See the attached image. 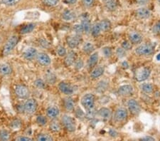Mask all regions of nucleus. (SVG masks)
<instances>
[{"mask_svg": "<svg viewBox=\"0 0 160 141\" xmlns=\"http://www.w3.org/2000/svg\"><path fill=\"white\" fill-rule=\"evenodd\" d=\"M19 37L17 35H13L7 40L3 48V55L7 56L12 52L19 43Z\"/></svg>", "mask_w": 160, "mask_h": 141, "instance_id": "nucleus-1", "label": "nucleus"}, {"mask_svg": "<svg viewBox=\"0 0 160 141\" xmlns=\"http://www.w3.org/2000/svg\"><path fill=\"white\" fill-rule=\"evenodd\" d=\"M95 99V96L92 93H87L82 97L81 105L88 112L91 111L94 108Z\"/></svg>", "mask_w": 160, "mask_h": 141, "instance_id": "nucleus-2", "label": "nucleus"}, {"mask_svg": "<svg viewBox=\"0 0 160 141\" xmlns=\"http://www.w3.org/2000/svg\"><path fill=\"white\" fill-rule=\"evenodd\" d=\"M151 74L150 68L145 66L138 68L135 72V78L139 82H142L148 79Z\"/></svg>", "mask_w": 160, "mask_h": 141, "instance_id": "nucleus-3", "label": "nucleus"}, {"mask_svg": "<svg viewBox=\"0 0 160 141\" xmlns=\"http://www.w3.org/2000/svg\"><path fill=\"white\" fill-rule=\"evenodd\" d=\"M135 53L139 56H150L154 53V47L151 43H144L136 48Z\"/></svg>", "mask_w": 160, "mask_h": 141, "instance_id": "nucleus-4", "label": "nucleus"}, {"mask_svg": "<svg viewBox=\"0 0 160 141\" xmlns=\"http://www.w3.org/2000/svg\"><path fill=\"white\" fill-rule=\"evenodd\" d=\"M62 124L68 132H74L76 129V120L68 115H64L61 118Z\"/></svg>", "mask_w": 160, "mask_h": 141, "instance_id": "nucleus-5", "label": "nucleus"}, {"mask_svg": "<svg viewBox=\"0 0 160 141\" xmlns=\"http://www.w3.org/2000/svg\"><path fill=\"white\" fill-rule=\"evenodd\" d=\"M15 95L20 99H27L30 96V91L27 86L19 84L14 89Z\"/></svg>", "mask_w": 160, "mask_h": 141, "instance_id": "nucleus-6", "label": "nucleus"}, {"mask_svg": "<svg viewBox=\"0 0 160 141\" xmlns=\"http://www.w3.org/2000/svg\"><path fill=\"white\" fill-rule=\"evenodd\" d=\"M37 102L33 98L27 99V101L25 102V103L24 105V111L28 114L34 113L37 111Z\"/></svg>", "mask_w": 160, "mask_h": 141, "instance_id": "nucleus-7", "label": "nucleus"}, {"mask_svg": "<svg viewBox=\"0 0 160 141\" xmlns=\"http://www.w3.org/2000/svg\"><path fill=\"white\" fill-rule=\"evenodd\" d=\"M128 108L129 111L132 114L138 115L141 112V107L138 101H137L135 99L131 98L128 101Z\"/></svg>", "mask_w": 160, "mask_h": 141, "instance_id": "nucleus-8", "label": "nucleus"}, {"mask_svg": "<svg viewBox=\"0 0 160 141\" xmlns=\"http://www.w3.org/2000/svg\"><path fill=\"white\" fill-rule=\"evenodd\" d=\"M82 38L81 35L79 34H75V35H71L68 36L66 38V42L68 47L71 48H75L78 47L80 43L81 42Z\"/></svg>", "mask_w": 160, "mask_h": 141, "instance_id": "nucleus-9", "label": "nucleus"}, {"mask_svg": "<svg viewBox=\"0 0 160 141\" xmlns=\"http://www.w3.org/2000/svg\"><path fill=\"white\" fill-rule=\"evenodd\" d=\"M128 113L125 108H119L115 112L114 118L117 122H123L128 118Z\"/></svg>", "mask_w": 160, "mask_h": 141, "instance_id": "nucleus-10", "label": "nucleus"}, {"mask_svg": "<svg viewBox=\"0 0 160 141\" xmlns=\"http://www.w3.org/2000/svg\"><path fill=\"white\" fill-rule=\"evenodd\" d=\"M37 58V61L38 64H40L41 66H46L50 65L51 63V59L50 56H48L47 53L40 52L37 53V55L36 56Z\"/></svg>", "mask_w": 160, "mask_h": 141, "instance_id": "nucleus-11", "label": "nucleus"}, {"mask_svg": "<svg viewBox=\"0 0 160 141\" xmlns=\"http://www.w3.org/2000/svg\"><path fill=\"white\" fill-rule=\"evenodd\" d=\"M58 89L61 93L66 95H71L74 92V88L72 86L71 84H69L66 82L62 81L58 84Z\"/></svg>", "mask_w": 160, "mask_h": 141, "instance_id": "nucleus-12", "label": "nucleus"}, {"mask_svg": "<svg viewBox=\"0 0 160 141\" xmlns=\"http://www.w3.org/2000/svg\"><path fill=\"white\" fill-rule=\"evenodd\" d=\"M118 94L120 96L122 97H128L131 96L133 93V87L129 84L121 86L118 91Z\"/></svg>", "mask_w": 160, "mask_h": 141, "instance_id": "nucleus-13", "label": "nucleus"}, {"mask_svg": "<svg viewBox=\"0 0 160 141\" xmlns=\"http://www.w3.org/2000/svg\"><path fill=\"white\" fill-rule=\"evenodd\" d=\"M60 114L58 108L55 106H51L46 109V116L51 120H55Z\"/></svg>", "mask_w": 160, "mask_h": 141, "instance_id": "nucleus-14", "label": "nucleus"}, {"mask_svg": "<svg viewBox=\"0 0 160 141\" xmlns=\"http://www.w3.org/2000/svg\"><path fill=\"white\" fill-rule=\"evenodd\" d=\"M76 53L73 51H70L65 56V59H64V64L66 66H71L74 64L75 61H76Z\"/></svg>", "mask_w": 160, "mask_h": 141, "instance_id": "nucleus-15", "label": "nucleus"}, {"mask_svg": "<svg viewBox=\"0 0 160 141\" xmlns=\"http://www.w3.org/2000/svg\"><path fill=\"white\" fill-rule=\"evenodd\" d=\"M129 40L132 43V44H140L142 42V37L139 32H132L128 36Z\"/></svg>", "mask_w": 160, "mask_h": 141, "instance_id": "nucleus-16", "label": "nucleus"}, {"mask_svg": "<svg viewBox=\"0 0 160 141\" xmlns=\"http://www.w3.org/2000/svg\"><path fill=\"white\" fill-rule=\"evenodd\" d=\"M37 55V50L33 47L27 48L23 53V56L26 60L32 61Z\"/></svg>", "mask_w": 160, "mask_h": 141, "instance_id": "nucleus-17", "label": "nucleus"}, {"mask_svg": "<svg viewBox=\"0 0 160 141\" xmlns=\"http://www.w3.org/2000/svg\"><path fill=\"white\" fill-rule=\"evenodd\" d=\"M98 53L97 52H95L90 55L88 61V68L90 69L94 68L96 66L98 62Z\"/></svg>", "mask_w": 160, "mask_h": 141, "instance_id": "nucleus-18", "label": "nucleus"}, {"mask_svg": "<svg viewBox=\"0 0 160 141\" xmlns=\"http://www.w3.org/2000/svg\"><path fill=\"white\" fill-rule=\"evenodd\" d=\"M98 113L99 116L104 120H109L111 118V115H112V113H111L110 110L105 107L101 108Z\"/></svg>", "mask_w": 160, "mask_h": 141, "instance_id": "nucleus-19", "label": "nucleus"}, {"mask_svg": "<svg viewBox=\"0 0 160 141\" xmlns=\"http://www.w3.org/2000/svg\"><path fill=\"white\" fill-rule=\"evenodd\" d=\"M137 16L142 19H148L150 17L151 12L148 9L146 8H140L136 11Z\"/></svg>", "mask_w": 160, "mask_h": 141, "instance_id": "nucleus-20", "label": "nucleus"}, {"mask_svg": "<svg viewBox=\"0 0 160 141\" xmlns=\"http://www.w3.org/2000/svg\"><path fill=\"white\" fill-rule=\"evenodd\" d=\"M63 106L66 111H73L75 108V103L71 97H66L63 99Z\"/></svg>", "mask_w": 160, "mask_h": 141, "instance_id": "nucleus-21", "label": "nucleus"}, {"mask_svg": "<svg viewBox=\"0 0 160 141\" xmlns=\"http://www.w3.org/2000/svg\"><path fill=\"white\" fill-rule=\"evenodd\" d=\"M12 73L11 66L7 63L0 64V74L2 76H9Z\"/></svg>", "mask_w": 160, "mask_h": 141, "instance_id": "nucleus-22", "label": "nucleus"}, {"mask_svg": "<svg viewBox=\"0 0 160 141\" xmlns=\"http://www.w3.org/2000/svg\"><path fill=\"white\" fill-rule=\"evenodd\" d=\"M62 17L66 22H71L75 19L76 15L70 9H65L62 14Z\"/></svg>", "mask_w": 160, "mask_h": 141, "instance_id": "nucleus-23", "label": "nucleus"}, {"mask_svg": "<svg viewBox=\"0 0 160 141\" xmlns=\"http://www.w3.org/2000/svg\"><path fill=\"white\" fill-rule=\"evenodd\" d=\"M105 68L102 66H98V67L95 68L92 71L91 73H90V77L92 79H95L99 78L100 76H101L103 73H104Z\"/></svg>", "mask_w": 160, "mask_h": 141, "instance_id": "nucleus-24", "label": "nucleus"}, {"mask_svg": "<svg viewBox=\"0 0 160 141\" xmlns=\"http://www.w3.org/2000/svg\"><path fill=\"white\" fill-rule=\"evenodd\" d=\"M35 24L33 23H29V24H27L24 26H23L22 29H20V34H29V33L32 32L33 29H35Z\"/></svg>", "mask_w": 160, "mask_h": 141, "instance_id": "nucleus-25", "label": "nucleus"}, {"mask_svg": "<svg viewBox=\"0 0 160 141\" xmlns=\"http://www.w3.org/2000/svg\"><path fill=\"white\" fill-rule=\"evenodd\" d=\"M104 4L105 8L110 12L115 11L118 7V3L116 0H105Z\"/></svg>", "mask_w": 160, "mask_h": 141, "instance_id": "nucleus-26", "label": "nucleus"}, {"mask_svg": "<svg viewBox=\"0 0 160 141\" xmlns=\"http://www.w3.org/2000/svg\"><path fill=\"white\" fill-rule=\"evenodd\" d=\"M90 32H91V34L93 37H98V36L101 34L102 29H101V26L100 24V22L95 23V24H94L92 26Z\"/></svg>", "mask_w": 160, "mask_h": 141, "instance_id": "nucleus-27", "label": "nucleus"}, {"mask_svg": "<svg viewBox=\"0 0 160 141\" xmlns=\"http://www.w3.org/2000/svg\"><path fill=\"white\" fill-rule=\"evenodd\" d=\"M81 24L82 25L84 32L86 33V34H89L90 31H91V24H90V20L86 18V19L82 20Z\"/></svg>", "mask_w": 160, "mask_h": 141, "instance_id": "nucleus-28", "label": "nucleus"}, {"mask_svg": "<svg viewBox=\"0 0 160 141\" xmlns=\"http://www.w3.org/2000/svg\"><path fill=\"white\" fill-rule=\"evenodd\" d=\"M46 81L49 84H54L56 81V76L52 71H47L45 74Z\"/></svg>", "mask_w": 160, "mask_h": 141, "instance_id": "nucleus-29", "label": "nucleus"}, {"mask_svg": "<svg viewBox=\"0 0 160 141\" xmlns=\"http://www.w3.org/2000/svg\"><path fill=\"white\" fill-rule=\"evenodd\" d=\"M140 89L145 93H151L154 91V86L151 83H142L140 86Z\"/></svg>", "mask_w": 160, "mask_h": 141, "instance_id": "nucleus-30", "label": "nucleus"}, {"mask_svg": "<svg viewBox=\"0 0 160 141\" xmlns=\"http://www.w3.org/2000/svg\"><path fill=\"white\" fill-rule=\"evenodd\" d=\"M50 130L53 133H58L61 130V125L56 120H53L49 125Z\"/></svg>", "mask_w": 160, "mask_h": 141, "instance_id": "nucleus-31", "label": "nucleus"}, {"mask_svg": "<svg viewBox=\"0 0 160 141\" xmlns=\"http://www.w3.org/2000/svg\"><path fill=\"white\" fill-rule=\"evenodd\" d=\"M94 50H95L94 45L90 42L85 43L83 47H82V51H83V52L88 53V54L91 53L92 51H94Z\"/></svg>", "mask_w": 160, "mask_h": 141, "instance_id": "nucleus-32", "label": "nucleus"}, {"mask_svg": "<svg viewBox=\"0 0 160 141\" xmlns=\"http://www.w3.org/2000/svg\"><path fill=\"white\" fill-rule=\"evenodd\" d=\"M100 24L101 26V29L102 32H107L110 30L111 28V22L108 19H103L100 22Z\"/></svg>", "mask_w": 160, "mask_h": 141, "instance_id": "nucleus-33", "label": "nucleus"}, {"mask_svg": "<svg viewBox=\"0 0 160 141\" xmlns=\"http://www.w3.org/2000/svg\"><path fill=\"white\" fill-rule=\"evenodd\" d=\"M37 140L39 141H51L53 139L50 135L46 134V133H40L37 135Z\"/></svg>", "mask_w": 160, "mask_h": 141, "instance_id": "nucleus-34", "label": "nucleus"}, {"mask_svg": "<svg viewBox=\"0 0 160 141\" xmlns=\"http://www.w3.org/2000/svg\"><path fill=\"white\" fill-rule=\"evenodd\" d=\"M10 139V133L7 130L2 129L0 130V140L6 141Z\"/></svg>", "mask_w": 160, "mask_h": 141, "instance_id": "nucleus-35", "label": "nucleus"}, {"mask_svg": "<svg viewBox=\"0 0 160 141\" xmlns=\"http://www.w3.org/2000/svg\"><path fill=\"white\" fill-rule=\"evenodd\" d=\"M36 122L40 126H44L47 123V118L44 115H38L36 119Z\"/></svg>", "mask_w": 160, "mask_h": 141, "instance_id": "nucleus-36", "label": "nucleus"}, {"mask_svg": "<svg viewBox=\"0 0 160 141\" xmlns=\"http://www.w3.org/2000/svg\"><path fill=\"white\" fill-rule=\"evenodd\" d=\"M22 126V121L19 119H14L10 123V128L13 130H19Z\"/></svg>", "mask_w": 160, "mask_h": 141, "instance_id": "nucleus-37", "label": "nucleus"}, {"mask_svg": "<svg viewBox=\"0 0 160 141\" xmlns=\"http://www.w3.org/2000/svg\"><path fill=\"white\" fill-rule=\"evenodd\" d=\"M56 52H57L58 55L60 56V57H64L67 53L66 48L63 47V46H59L57 48V49H56Z\"/></svg>", "mask_w": 160, "mask_h": 141, "instance_id": "nucleus-38", "label": "nucleus"}, {"mask_svg": "<svg viewBox=\"0 0 160 141\" xmlns=\"http://www.w3.org/2000/svg\"><path fill=\"white\" fill-rule=\"evenodd\" d=\"M60 0H43V4L48 7H54L58 4Z\"/></svg>", "mask_w": 160, "mask_h": 141, "instance_id": "nucleus-39", "label": "nucleus"}, {"mask_svg": "<svg viewBox=\"0 0 160 141\" xmlns=\"http://www.w3.org/2000/svg\"><path fill=\"white\" fill-rule=\"evenodd\" d=\"M116 55L118 58H122L126 56V51L122 47H118L116 50Z\"/></svg>", "mask_w": 160, "mask_h": 141, "instance_id": "nucleus-40", "label": "nucleus"}, {"mask_svg": "<svg viewBox=\"0 0 160 141\" xmlns=\"http://www.w3.org/2000/svg\"><path fill=\"white\" fill-rule=\"evenodd\" d=\"M102 51L103 55H104L106 58H110V56H112V49H111L110 47H105L104 48H102Z\"/></svg>", "mask_w": 160, "mask_h": 141, "instance_id": "nucleus-41", "label": "nucleus"}, {"mask_svg": "<svg viewBox=\"0 0 160 141\" xmlns=\"http://www.w3.org/2000/svg\"><path fill=\"white\" fill-rule=\"evenodd\" d=\"M33 84L37 87L38 88H41V89H43L46 87V83L45 82L43 81V80H41V79H37L34 82H33Z\"/></svg>", "mask_w": 160, "mask_h": 141, "instance_id": "nucleus-42", "label": "nucleus"}, {"mask_svg": "<svg viewBox=\"0 0 160 141\" xmlns=\"http://www.w3.org/2000/svg\"><path fill=\"white\" fill-rule=\"evenodd\" d=\"M21 0H2V3L6 6H14L17 4Z\"/></svg>", "mask_w": 160, "mask_h": 141, "instance_id": "nucleus-43", "label": "nucleus"}, {"mask_svg": "<svg viewBox=\"0 0 160 141\" xmlns=\"http://www.w3.org/2000/svg\"><path fill=\"white\" fill-rule=\"evenodd\" d=\"M73 31L76 33V34L81 35L82 33L84 32L83 29H82V27L81 24H76L73 27Z\"/></svg>", "mask_w": 160, "mask_h": 141, "instance_id": "nucleus-44", "label": "nucleus"}, {"mask_svg": "<svg viewBox=\"0 0 160 141\" xmlns=\"http://www.w3.org/2000/svg\"><path fill=\"white\" fill-rule=\"evenodd\" d=\"M122 47L125 51H129L131 49L132 47V43L130 42H128V41H125V42H123L122 43Z\"/></svg>", "mask_w": 160, "mask_h": 141, "instance_id": "nucleus-45", "label": "nucleus"}, {"mask_svg": "<svg viewBox=\"0 0 160 141\" xmlns=\"http://www.w3.org/2000/svg\"><path fill=\"white\" fill-rule=\"evenodd\" d=\"M74 63H75V68H76V69H77V70H81V69L83 67V65H84L83 61H82L81 59L76 61Z\"/></svg>", "mask_w": 160, "mask_h": 141, "instance_id": "nucleus-46", "label": "nucleus"}, {"mask_svg": "<svg viewBox=\"0 0 160 141\" xmlns=\"http://www.w3.org/2000/svg\"><path fill=\"white\" fill-rule=\"evenodd\" d=\"M94 1L95 0H82V4L85 7H90L93 5Z\"/></svg>", "mask_w": 160, "mask_h": 141, "instance_id": "nucleus-47", "label": "nucleus"}, {"mask_svg": "<svg viewBox=\"0 0 160 141\" xmlns=\"http://www.w3.org/2000/svg\"><path fill=\"white\" fill-rule=\"evenodd\" d=\"M33 139L30 137H27V136H19L16 138V140H19V141H28V140H32Z\"/></svg>", "mask_w": 160, "mask_h": 141, "instance_id": "nucleus-48", "label": "nucleus"}, {"mask_svg": "<svg viewBox=\"0 0 160 141\" xmlns=\"http://www.w3.org/2000/svg\"><path fill=\"white\" fill-rule=\"evenodd\" d=\"M140 140H144V141H153V140H155V138H154L153 137H152V136H148V135H147V136H144V137H143V138H140Z\"/></svg>", "mask_w": 160, "mask_h": 141, "instance_id": "nucleus-49", "label": "nucleus"}, {"mask_svg": "<svg viewBox=\"0 0 160 141\" xmlns=\"http://www.w3.org/2000/svg\"><path fill=\"white\" fill-rule=\"evenodd\" d=\"M136 2L140 5H145L148 3L149 0H136Z\"/></svg>", "mask_w": 160, "mask_h": 141, "instance_id": "nucleus-50", "label": "nucleus"}, {"mask_svg": "<svg viewBox=\"0 0 160 141\" xmlns=\"http://www.w3.org/2000/svg\"><path fill=\"white\" fill-rule=\"evenodd\" d=\"M64 2L68 4H75L77 2V0H64Z\"/></svg>", "mask_w": 160, "mask_h": 141, "instance_id": "nucleus-51", "label": "nucleus"}, {"mask_svg": "<svg viewBox=\"0 0 160 141\" xmlns=\"http://www.w3.org/2000/svg\"><path fill=\"white\" fill-rule=\"evenodd\" d=\"M109 133H110V135H111V136H112V137H116L118 135V133L113 129H110Z\"/></svg>", "mask_w": 160, "mask_h": 141, "instance_id": "nucleus-52", "label": "nucleus"}, {"mask_svg": "<svg viewBox=\"0 0 160 141\" xmlns=\"http://www.w3.org/2000/svg\"><path fill=\"white\" fill-rule=\"evenodd\" d=\"M121 66H122V67L123 68H125V69H127V68H129V64H128L127 61H123L122 64H121Z\"/></svg>", "mask_w": 160, "mask_h": 141, "instance_id": "nucleus-53", "label": "nucleus"}, {"mask_svg": "<svg viewBox=\"0 0 160 141\" xmlns=\"http://www.w3.org/2000/svg\"><path fill=\"white\" fill-rule=\"evenodd\" d=\"M156 30L157 32H159L160 34V21L157 23V25H156Z\"/></svg>", "mask_w": 160, "mask_h": 141, "instance_id": "nucleus-54", "label": "nucleus"}, {"mask_svg": "<svg viewBox=\"0 0 160 141\" xmlns=\"http://www.w3.org/2000/svg\"><path fill=\"white\" fill-rule=\"evenodd\" d=\"M157 61H160V53H159V54L157 56Z\"/></svg>", "mask_w": 160, "mask_h": 141, "instance_id": "nucleus-55", "label": "nucleus"}, {"mask_svg": "<svg viewBox=\"0 0 160 141\" xmlns=\"http://www.w3.org/2000/svg\"><path fill=\"white\" fill-rule=\"evenodd\" d=\"M158 1H159V4H160V0H158Z\"/></svg>", "mask_w": 160, "mask_h": 141, "instance_id": "nucleus-56", "label": "nucleus"}]
</instances>
